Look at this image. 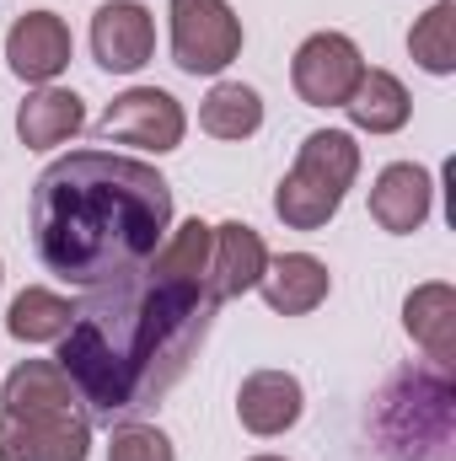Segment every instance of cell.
I'll return each instance as SVG.
<instances>
[{
  "label": "cell",
  "mask_w": 456,
  "mask_h": 461,
  "mask_svg": "<svg viewBox=\"0 0 456 461\" xmlns=\"http://www.w3.org/2000/svg\"><path fill=\"white\" fill-rule=\"evenodd\" d=\"M76 322V301L59 295V290H43V285H27L11 295L5 306V333L16 344H59Z\"/></svg>",
  "instance_id": "e0dca14e"
},
{
  "label": "cell",
  "mask_w": 456,
  "mask_h": 461,
  "mask_svg": "<svg viewBox=\"0 0 456 461\" xmlns=\"http://www.w3.org/2000/svg\"><path fill=\"white\" fill-rule=\"evenodd\" d=\"M32 247L49 274L81 290L134 279L172 230V183L114 150H65L32 183Z\"/></svg>",
  "instance_id": "6da1fadb"
},
{
  "label": "cell",
  "mask_w": 456,
  "mask_h": 461,
  "mask_svg": "<svg viewBox=\"0 0 456 461\" xmlns=\"http://www.w3.org/2000/svg\"><path fill=\"white\" fill-rule=\"evenodd\" d=\"M403 328H408L414 344L446 370V365L456 359V290L446 285V279L414 285L408 301H403Z\"/></svg>",
  "instance_id": "5bb4252c"
},
{
  "label": "cell",
  "mask_w": 456,
  "mask_h": 461,
  "mask_svg": "<svg viewBox=\"0 0 456 461\" xmlns=\"http://www.w3.org/2000/svg\"><path fill=\"white\" fill-rule=\"evenodd\" d=\"M435 210V177L419 161H392L370 183V221L392 236H414Z\"/></svg>",
  "instance_id": "30bf717a"
},
{
  "label": "cell",
  "mask_w": 456,
  "mask_h": 461,
  "mask_svg": "<svg viewBox=\"0 0 456 461\" xmlns=\"http://www.w3.org/2000/svg\"><path fill=\"white\" fill-rule=\"evenodd\" d=\"M87 129V103L70 86H32L16 108V134L27 150H54L70 145Z\"/></svg>",
  "instance_id": "4fadbf2b"
},
{
  "label": "cell",
  "mask_w": 456,
  "mask_h": 461,
  "mask_svg": "<svg viewBox=\"0 0 456 461\" xmlns=\"http://www.w3.org/2000/svg\"><path fill=\"white\" fill-rule=\"evenodd\" d=\"M408 54H414L419 70L451 76L456 70V0H435V5L408 27Z\"/></svg>",
  "instance_id": "7402d4cb"
},
{
  "label": "cell",
  "mask_w": 456,
  "mask_h": 461,
  "mask_svg": "<svg viewBox=\"0 0 456 461\" xmlns=\"http://www.w3.org/2000/svg\"><path fill=\"white\" fill-rule=\"evenodd\" d=\"M210 241H215V226L210 221H183V226L167 230V241L156 247V258L145 263L156 279H172V285H199V290H210L205 279H210Z\"/></svg>",
  "instance_id": "d6986e66"
},
{
  "label": "cell",
  "mask_w": 456,
  "mask_h": 461,
  "mask_svg": "<svg viewBox=\"0 0 456 461\" xmlns=\"http://www.w3.org/2000/svg\"><path fill=\"white\" fill-rule=\"evenodd\" d=\"M247 461H285V456H274V451H263V456H247Z\"/></svg>",
  "instance_id": "cb8c5ba5"
},
{
  "label": "cell",
  "mask_w": 456,
  "mask_h": 461,
  "mask_svg": "<svg viewBox=\"0 0 456 461\" xmlns=\"http://www.w3.org/2000/svg\"><path fill=\"white\" fill-rule=\"evenodd\" d=\"M70 54H76V38H70L65 16H54V11H22L5 32V65L27 86H54L70 70Z\"/></svg>",
  "instance_id": "52a82bcc"
},
{
  "label": "cell",
  "mask_w": 456,
  "mask_h": 461,
  "mask_svg": "<svg viewBox=\"0 0 456 461\" xmlns=\"http://www.w3.org/2000/svg\"><path fill=\"white\" fill-rule=\"evenodd\" d=\"M92 59L108 76H134L156 59V16L140 0H103L92 16Z\"/></svg>",
  "instance_id": "ba28073f"
},
{
  "label": "cell",
  "mask_w": 456,
  "mask_h": 461,
  "mask_svg": "<svg viewBox=\"0 0 456 461\" xmlns=\"http://www.w3.org/2000/svg\"><path fill=\"white\" fill-rule=\"evenodd\" d=\"M360 76H365V54L349 32H312L290 59V86L306 108H343Z\"/></svg>",
  "instance_id": "5b68a950"
},
{
  "label": "cell",
  "mask_w": 456,
  "mask_h": 461,
  "mask_svg": "<svg viewBox=\"0 0 456 461\" xmlns=\"http://www.w3.org/2000/svg\"><path fill=\"white\" fill-rule=\"evenodd\" d=\"M301 413H306V386H301V375H290V370H252V375L236 386V419H242V429L258 435V440H274V435L296 429Z\"/></svg>",
  "instance_id": "9c48e42d"
},
{
  "label": "cell",
  "mask_w": 456,
  "mask_h": 461,
  "mask_svg": "<svg viewBox=\"0 0 456 461\" xmlns=\"http://www.w3.org/2000/svg\"><path fill=\"white\" fill-rule=\"evenodd\" d=\"M258 290H263L269 312H279V317H312L333 295V274H328V263L317 252H279V258H269Z\"/></svg>",
  "instance_id": "8fae6325"
},
{
  "label": "cell",
  "mask_w": 456,
  "mask_h": 461,
  "mask_svg": "<svg viewBox=\"0 0 456 461\" xmlns=\"http://www.w3.org/2000/svg\"><path fill=\"white\" fill-rule=\"evenodd\" d=\"M76 402H81V392L59 359H22L0 386V413H59Z\"/></svg>",
  "instance_id": "9a60e30c"
},
{
  "label": "cell",
  "mask_w": 456,
  "mask_h": 461,
  "mask_svg": "<svg viewBox=\"0 0 456 461\" xmlns=\"http://www.w3.org/2000/svg\"><path fill=\"white\" fill-rule=\"evenodd\" d=\"M172 65L183 76H221L242 59V16L231 0H167Z\"/></svg>",
  "instance_id": "3957f363"
},
{
  "label": "cell",
  "mask_w": 456,
  "mask_h": 461,
  "mask_svg": "<svg viewBox=\"0 0 456 461\" xmlns=\"http://www.w3.org/2000/svg\"><path fill=\"white\" fill-rule=\"evenodd\" d=\"M343 113H349V123H354L360 134H397V129L414 118V97H408V86H403L392 70L365 65V76L354 81Z\"/></svg>",
  "instance_id": "2e32d148"
},
{
  "label": "cell",
  "mask_w": 456,
  "mask_h": 461,
  "mask_svg": "<svg viewBox=\"0 0 456 461\" xmlns=\"http://www.w3.org/2000/svg\"><path fill=\"white\" fill-rule=\"evenodd\" d=\"M210 317V290L172 285L140 268L134 279L97 290L92 306H76V322L59 339V365L76 381L81 402L114 419L145 408L188 370V354L205 339Z\"/></svg>",
  "instance_id": "7a4b0ae2"
},
{
  "label": "cell",
  "mask_w": 456,
  "mask_h": 461,
  "mask_svg": "<svg viewBox=\"0 0 456 461\" xmlns=\"http://www.w3.org/2000/svg\"><path fill=\"white\" fill-rule=\"evenodd\" d=\"M0 279H5V268H0Z\"/></svg>",
  "instance_id": "d4e9b609"
},
{
  "label": "cell",
  "mask_w": 456,
  "mask_h": 461,
  "mask_svg": "<svg viewBox=\"0 0 456 461\" xmlns=\"http://www.w3.org/2000/svg\"><path fill=\"white\" fill-rule=\"evenodd\" d=\"M199 129L215 140H252L263 129V97L247 81H215L199 103Z\"/></svg>",
  "instance_id": "ffe728a7"
},
{
  "label": "cell",
  "mask_w": 456,
  "mask_h": 461,
  "mask_svg": "<svg viewBox=\"0 0 456 461\" xmlns=\"http://www.w3.org/2000/svg\"><path fill=\"white\" fill-rule=\"evenodd\" d=\"M183 134H188V113L161 86H129V92H118L114 103H108V113L97 118V140L134 145V150H156V156L178 150Z\"/></svg>",
  "instance_id": "277c9868"
},
{
  "label": "cell",
  "mask_w": 456,
  "mask_h": 461,
  "mask_svg": "<svg viewBox=\"0 0 456 461\" xmlns=\"http://www.w3.org/2000/svg\"><path fill=\"white\" fill-rule=\"evenodd\" d=\"M263 268H269V247H263V236L247 226V221L215 226V241H210V279H205L215 306L247 295V290H258Z\"/></svg>",
  "instance_id": "7c38bea8"
},
{
  "label": "cell",
  "mask_w": 456,
  "mask_h": 461,
  "mask_svg": "<svg viewBox=\"0 0 456 461\" xmlns=\"http://www.w3.org/2000/svg\"><path fill=\"white\" fill-rule=\"evenodd\" d=\"M339 210H343V194L312 183V177H301V172H285L279 188H274V215L290 230H323Z\"/></svg>",
  "instance_id": "44dd1931"
},
{
  "label": "cell",
  "mask_w": 456,
  "mask_h": 461,
  "mask_svg": "<svg viewBox=\"0 0 456 461\" xmlns=\"http://www.w3.org/2000/svg\"><path fill=\"white\" fill-rule=\"evenodd\" d=\"M290 172H301V177H312V183H323L333 194H349L354 177H360V145H354L349 129H312L301 140Z\"/></svg>",
  "instance_id": "ac0fdd59"
},
{
  "label": "cell",
  "mask_w": 456,
  "mask_h": 461,
  "mask_svg": "<svg viewBox=\"0 0 456 461\" xmlns=\"http://www.w3.org/2000/svg\"><path fill=\"white\" fill-rule=\"evenodd\" d=\"M92 419L81 408L59 413H0V461H87Z\"/></svg>",
  "instance_id": "8992f818"
},
{
  "label": "cell",
  "mask_w": 456,
  "mask_h": 461,
  "mask_svg": "<svg viewBox=\"0 0 456 461\" xmlns=\"http://www.w3.org/2000/svg\"><path fill=\"white\" fill-rule=\"evenodd\" d=\"M108 461H178V451L156 424H118L108 435Z\"/></svg>",
  "instance_id": "603a6c76"
}]
</instances>
